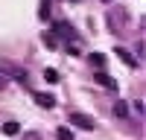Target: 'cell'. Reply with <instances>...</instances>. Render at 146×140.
I'll list each match as a JSON object with an SVG mask.
<instances>
[{
  "label": "cell",
  "instance_id": "cell-1",
  "mask_svg": "<svg viewBox=\"0 0 146 140\" xmlns=\"http://www.w3.org/2000/svg\"><path fill=\"white\" fill-rule=\"evenodd\" d=\"M0 76L15 79V82H27V70L21 64H15V61H9V58H0Z\"/></svg>",
  "mask_w": 146,
  "mask_h": 140
},
{
  "label": "cell",
  "instance_id": "cell-3",
  "mask_svg": "<svg viewBox=\"0 0 146 140\" xmlns=\"http://www.w3.org/2000/svg\"><path fill=\"white\" fill-rule=\"evenodd\" d=\"M32 99L41 105V108H47V111H53L56 108V96L53 93H44V90H32Z\"/></svg>",
  "mask_w": 146,
  "mask_h": 140
},
{
  "label": "cell",
  "instance_id": "cell-11",
  "mask_svg": "<svg viewBox=\"0 0 146 140\" xmlns=\"http://www.w3.org/2000/svg\"><path fill=\"white\" fill-rule=\"evenodd\" d=\"M44 79L50 82V85H56V82H58V73H56V70H44Z\"/></svg>",
  "mask_w": 146,
  "mask_h": 140
},
{
  "label": "cell",
  "instance_id": "cell-7",
  "mask_svg": "<svg viewBox=\"0 0 146 140\" xmlns=\"http://www.w3.org/2000/svg\"><path fill=\"white\" fill-rule=\"evenodd\" d=\"M114 117H117V120H126V117H129V105L126 102H117L114 105Z\"/></svg>",
  "mask_w": 146,
  "mask_h": 140
},
{
  "label": "cell",
  "instance_id": "cell-14",
  "mask_svg": "<svg viewBox=\"0 0 146 140\" xmlns=\"http://www.w3.org/2000/svg\"><path fill=\"white\" fill-rule=\"evenodd\" d=\"M6 85H9V79H6V76H0V90H6Z\"/></svg>",
  "mask_w": 146,
  "mask_h": 140
},
{
  "label": "cell",
  "instance_id": "cell-15",
  "mask_svg": "<svg viewBox=\"0 0 146 140\" xmlns=\"http://www.w3.org/2000/svg\"><path fill=\"white\" fill-rule=\"evenodd\" d=\"M27 140H38V134H29V137H27Z\"/></svg>",
  "mask_w": 146,
  "mask_h": 140
},
{
  "label": "cell",
  "instance_id": "cell-8",
  "mask_svg": "<svg viewBox=\"0 0 146 140\" xmlns=\"http://www.w3.org/2000/svg\"><path fill=\"white\" fill-rule=\"evenodd\" d=\"M38 18H41V20H50V0H41V6H38Z\"/></svg>",
  "mask_w": 146,
  "mask_h": 140
},
{
  "label": "cell",
  "instance_id": "cell-4",
  "mask_svg": "<svg viewBox=\"0 0 146 140\" xmlns=\"http://www.w3.org/2000/svg\"><path fill=\"white\" fill-rule=\"evenodd\" d=\"M94 79H96V85H102V88H108V90H117L120 85H117V79L114 76H108L105 70H94Z\"/></svg>",
  "mask_w": 146,
  "mask_h": 140
},
{
  "label": "cell",
  "instance_id": "cell-12",
  "mask_svg": "<svg viewBox=\"0 0 146 140\" xmlns=\"http://www.w3.org/2000/svg\"><path fill=\"white\" fill-rule=\"evenodd\" d=\"M44 44L50 47V50H56V35H50V32H44Z\"/></svg>",
  "mask_w": 146,
  "mask_h": 140
},
{
  "label": "cell",
  "instance_id": "cell-9",
  "mask_svg": "<svg viewBox=\"0 0 146 140\" xmlns=\"http://www.w3.org/2000/svg\"><path fill=\"white\" fill-rule=\"evenodd\" d=\"M3 134H21V125H18L15 120H9V123H3Z\"/></svg>",
  "mask_w": 146,
  "mask_h": 140
},
{
  "label": "cell",
  "instance_id": "cell-16",
  "mask_svg": "<svg viewBox=\"0 0 146 140\" xmlns=\"http://www.w3.org/2000/svg\"><path fill=\"white\" fill-rule=\"evenodd\" d=\"M105 3H111V0H105Z\"/></svg>",
  "mask_w": 146,
  "mask_h": 140
},
{
  "label": "cell",
  "instance_id": "cell-10",
  "mask_svg": "<svg viewBox=\"0 0 146 140\" xmlns=\"http://www.w3.org/2000/svg\"><path fill=\"white\" fill-rule=\"evenodd\" d=\"M56 137H58V140H76V134H73L67 125H62V128H58V131H56Z\"/></svg>",
  "mask_w": 146,
  "mask_h": 140
},
{
  "label": "cell",
  "instance_id": "cell-6",
  "mask_svg": "<svg viewBox=\"0 0 146 140\" xmlns=\"http://www.w3.org/2000/svg\"><path fill=\"white\" fill-rule=\"evenodd\" d=\"M53 29H56L58 35H64V38H73V29L67 26V23H64V20H58V23H53Z\"/></svg>",
  "mask_w": 146,
  "mask_h": 140
},
{
  "label": "cell",
  "instance_id": "cell-13",
  "mask_svg": "<svg viewBox=\"0 0 146 140\" xmlns=\"http://www.w3.org/2000/svg\"><path fill=\"white\" fill-rule=\"evenodd\" d=\"M91 61H94V64H100V67H102V64H105V55H100V53H94V55H91Z\"/></svg>",
  "mask_w": 146,
  "mask_h": 140
},
{
  "label": "cell",
  "instance_id": "cell-2",
  "mask_svg": "<svg viewBox=\"0 0 146 140\" xmlns=\"http://www.w3.org/2000/svg\"><path fill=\"white\" fill-rule=\"evenodd\" d=\"M70 125L82 128V131H94V120H91L88 114H79V111H73V114H70Z\"/></svg>",
  "mask_w": 146,
  "mask_h": 140
},
{
  "label": "cell",
  "instance_id": "cell-5",
  "mask_svg": "<svg viewBox=\"0 0 146 140\" xmlns=\"http://www.w3.org/2000/svg\"><path fill=\"white\" fill-rule=\"evenodd\" d=\"M114 55H117V58H120V61H123V64H129L131 70H135V67H137V58H135V55H131L129 50H123V47H114Z\"/></svg>",
  "mask_w": 146,
  "mask_h": 140
}]
</instances>
